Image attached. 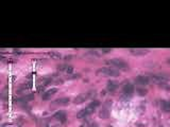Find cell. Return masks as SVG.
<instances>
[{
    "label": "cell",
    "mask_w": 170,
    "mask_h": 127,
    "mask_svg": "<svg viewBox=\"0 0 170 127\" xmlns=\"http://www.w3.org/2000/svg\"><path fill=\"white\" fill-rule=\"evenodd\" d=\"M97 74L103 75V76H109V77H117L120 75L119 70L114 69V68H110V67H104V68H100L97 70Z\"/></svg>",
    "instance_id": "obj_2"
},
{
    "label": "cell",
    "mask_w": 170,
    "mask_h": 127,
    "mask_svg": "<svg viewBox=\"0 0 170 127\" xmlns=\"http://www.w3.org/2000/svg\"><path fill=\"white\" fill-rule=\"evenodd\" d=\"M118 84L115 81H109L107 82V85H106V89L109 92H114L115 90L117 89Z\"/></svg>",
    "instance_id": "obj_12"
},
{
    "label": "cell",
    "mask_w": 170,
    "mask_h": 127,
    "mask_svg": "<svg viewBox=\"0 0 170 127\" xmlns=\"http://www.w3.org/2000/svg\"><path fill=\"white\" fill-rule=\"evenodd\" d=\"M150 76L148 75H138L137 77L135 78V82L136 84L140 85V86H147V85L150 83Z\"/></svg>",
    "instance_id": "obj_6"
},
{
    "label": "cell",
    "mask_w": 170,
    "mask_h": 127,
    "mask_svg": "<svg viewBox=\"0 0 170 127\" xmlns=\"http://www.w3.org/2000/svg\"><path fill=\"white\" fill-rule=\"evenodd\" d=\"M150 80L153 81V83H155L157 85H161L163 83H167L170 80V75L165 72L156 73V74H151L150 75Z\"/></svg>",
    "instance_id": "obj_3"
},
{
    "label": "cell",
    "mask_w": 170,
    "mask_h": 127,
    "mask_svg": "<svg viewBox=\"0 0 170 127\" xmlns=\"http://www.w3.org/2000/svg\"><path fill=\"white\" fill-rule=\"evenodd\" d=\"M88 98H89L88 93H81V94L77 95L76 98H74L73 103H74V104H82L85 101H87Z\"/></svg>",
    "instance_id": "obj_7"
},
{
    "label": "cell",
    "mask_w": 170,
    "mask_h": 127,
    "mask_svg": "<svg viewBox=\"0 0 170 127\" xmlns=\"http://www.w3.org/2000/svg\"><path fill=\"white\" fill-rule=\"evenodd\" d=\"M159 127H162V126H159Z\"/></svg>",
    "instance_id": "obj_22"
},
{
    "label": "cell",
    "mask_w": 170,
    "mask_h": 127,
    "mask_svg": "<svg viewBox=\"0 0 170 127\" xmlns=\"http://www.w3.org/2000/svg\"><path fill=\"white\" fill-rule=\"evenodd\" d=\"M54 119H56L58 121H60L61 123L64 124L65 122H66V112L63 111V110L58 111V112H55V114H54Z\"/></svg>",
    "instance_id": "obj_11"
},
{
    "label": "cell",
    "mask_w": 170,
    "mask_h": 127,
    "mask_svg": "<svg viewBox=\"0 0 170 127\" xmlns=\"http://www.w3.org/2000/svg\"><path fill=\"white\" fill-rule=\"evenodd\" d=\"M161 108L166 112L170 111V101H162L161 102Z\"/></svg>",
    "instance_id": "obj_14"
},
{
    "label": "cell",
    "mask_w": 170,
    "mask_h": 127,
    "mask_svg": "<svg viewBox=\"0 0 170 127\" xmlns=\"http://www.w3.org/2000/svg\"><path fill=\"white\" fill-rule=\"evenodd\" d=\"M58 92V89L56 88H51V89H48L46 92L44 93V94L41 95V98L44 100V101H47V100H49L51 96H53V95L55 94V93Z\"/></svg>",
    "instance_id": "obj_10"
},
{
    "label": "cell",
    "mask_w": 170,
    "mask_h": 127,
    "mask_svg": "<svg viewBox=\"0 0 170 127\" xmlns=\"http://www.w3.org/2000/svg\"><path fill=\"white\" fill-rule=\"evenodd\" d=\"M111 51H112V49H102L103 53H109V52H111Z\"/></svg>",
    "instance_id": "obj_19"
},
{
    "label": "cell",
    "mask_w": 170,
    "mask_h": 127,
    "mask_svg": "<svg viewBox=\"0 0 170 127\" xmlns=\"http://www.w3.org/2000/svg\"><path fill=\"white\" fill-rule=\"evenodd\" d=\"M107 65H111V66L115 67L119 70H128L129 69V63H126V61H123L122 58H111V59H107L105 61Z\"/></svg>",
    "instance_id": "obj_1"
},
{
    "label": "cell",
    "mask_w": 170,
    "mask_h": 127,
    "mask_svg": "<svg viewBox=\"0 0 170 127\" xmlns=\"http://www.w3.org/2000/svg\"><path fill=\"white\" fill-rule=\"evenodd\" d=\"M135 90H136V93H137L138 95H140V96H145V95L148 93V90H147L146 88H144V87H137Z\"/></svg>",
    "instance_id": "obj_15"
},
{
    "label": "cell",
    "mask_w": 170,
    "mask_h": 127,
    "mask_svg": "<svg viewBox=\"0 0 170 127\" xmlns=\"http://www.w3.org/2000/svg\"><path fill=\"white\" fill-rule=\"evenodd\" d=\"M2 127H20V126L13 123V124H4V125H2Z\"/></svg>",
    "instance_id": "obj_18"
},
{
    "label": "cell",
    "mask_w": 170,
    "mask_h": 127,
    "mask_svg": "<svg viewBox=\"0 0 170 127\" xmlns=\"http://www.w3.org/2000/svg\"><path fill=\"white\" fill-rule=\"evenodd\" d=\"M69 102H70V98L64 96V98H60L54 102H52V105L53 106H65V105L69 104Z\"/></svg>",
    "instance_id": "obj_9"
},
{
    "label": "cell",
    "mask_w": 170,
    "mask_h": 127,
    "mask_svg": "<svg viewBox=\"0 0 170 127\" xmlns=\"http://www.w3.org/2000/svg\"><path fill=\"white\" fill-rule=\"evenodd\" d=\"M99 106H100V102L97 101V100H95V101L91 102V103L86 106V108H84V110H85V112H86V114L89 116V114H93Z\"/></svg>",
    "instance_id": "obj_5"
},
{
    "label": "cell",
    "mask_w": 170,
    "mask_h": 127,
    "mask_svg": "<svg viewBox=\"0 0 170 127\" xmlns=\"http://www.w3.org/2000/svg\"><path fill=\"white\" fill-rule=\"evenodd\" d=\"M135 92V87L131 83H126L122 87V95L124 98H131Z\"/></svg>",
    "instance_id": "obj_4"
},
{
    "label": "cell",
    "mask_w": 170,
    "mask_h": 127,
    "mask_svg": "<svg viewBox=\"0 0 170 127\" xmlns=\"http://www.w3.org/2000/svg\"><path fill=\"white\" fill-rule=\"evenodd\" d=\"M89 127H97L96 125H91V126H89Z\"/></svg>",
    "instance_id": "obj_21"
},
{
    "label": "cell",
    "mask_w": 170,
    "mask_h": 127,
    "mask_svg": "<svg viewBox=\"0 0 170 127\" xmlns=\"http://www.w3.org/2000/svg\"><path fill=\"white\" fill-rule=\"evenodd\" d=\"M167 63H168V65H170V58H168V59H167Z\"/></svg>",
    "instance_id": "obj_20"
},
{
    "label": "cell",
    "mask_w": 170,
    "mask_h": 127,
    "mask_svg": "<svg viewBox=\"0 0 170 127\" xmlns=\"http://www.w3.org/2000/svg\"><path fill=\"white\" fill-rule=\"evenodd\" d=\"M99 117L101 119H107L110 117V110L109 108L106 106L102 107V109L100 110V112H99Z\"/></svg>",
    "instance_id": "obj_13"
},
{
    "label": "cell",
    "mask_w": 170,
    "mask_h": 127,
    "mask_svg": "<svg viewBox=\"0 0 170 127\" xmlns=\"http://www.w3.org/2000/svg\"><path fill=\"white\" fill-rule=\"evenodd\" d=\"M158 86L161 87V88H163V89H165V90H170V86L168 85V83H163V84L158 85Z\"/></svg>",
    "instance_id": "obj_16"
},
{
    "label": "cell",
    "mask_w": 170,
    "mask_h": 127,
    "mask_svg": "<svg viewBox=\"0 0 170 127\" xmlns=\"http://www.w3.org/2000/svg\"><path fill=\"white\" fill-rule=\"evenodd\" d=\"M50 56L53 58H61V54H60V53H56V52H51L50 53Z\"/></svg>",
    "instance_id": "obj_17"
},
{
    "label": "cell",
    "mask_w": 170,
    "mask_h": 127,
    "mask_svg": "<svg viewBox=\"0 0 170 127\" xmlns=\"http://www.w3.org/2000/svg\"><path fill=\"white\" fill-rule=\"evenodd\" d=\"M149 49H140V48H134V49H130V53L132 55H137V56H141V55H146L147 53H149Z\"/></svg>",
    "instance_id": "obj_8"
}]
</instances>
